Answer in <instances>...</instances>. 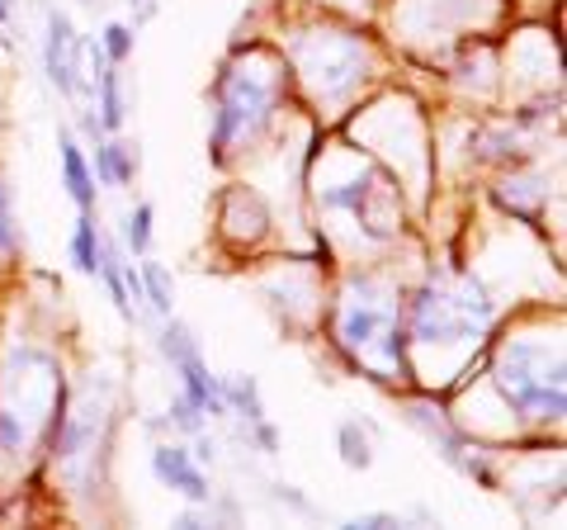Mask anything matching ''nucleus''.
Wrapping results in <instances>:
<instances>
[{
    "label": "nucleus",
    "instance_id": "obj_10",
    "mask_svg": "<svg viewBox=\"0 0 567 530\" xmlns=\"http://www.w3.org/2000/svg\"><path fill=\"white\" fill-rule=\"evenodd\" d=\"M95 171H100L104 185H128L133 171H137V152L128 143H104L95 152Z\"/></svg>",
    "mask_w": 567,
    "mask_h": 530
},
{
    "label": "nucleus",
    "instance_id": "obj_5",
    "mask_svg": "<svg viewBox=\"0 0 567 530\" xmlns=\"http://www.w3.org/2000/svg\"><path fill=\"white\" fill-rule=\"evenodd\" d=\"M360 77H364V48L354 39H327L322 48H317L312 81H317L322 95H346Z\"/></svg>",
    "mask_w": 567,
    "mask_h": 530
},
{
    "label": "nucleus",
    "instance_id": "obj_2",
    "mask_svg": "<svg viewBox=\"0 0 567 530\" xmlns=\"http://www.w3.org/2000/svg\"><path fill=\"white\" fill-rule=\"evenodd\" d=\"M492 323V304L477 289H425L412 308L416 342H468Z\"/></svg>",
    "mask_w": 567,
    "mask_h": 530
},
{
    "label": "nucleus",
    "instance_id": "obj_21",
    "mask_svg": "<svg viewBox=\"0 0 567 530\" xmlns=\"http://www.w3.org/2000/svg\"><path fill=\"white\" fill-rule=\"evenodd\" d=\"M350 526H369V530H379V526H398V517H354Z\"/></svg>",
    "mask_w": 567,
    "mask_h": 530
},
{
    "label": "nucleus",
    "instance_id": "obj_9",
    "mask_svg": "<svg viewBox=\"0 0 567 530\" xmlns=\"http://www.w3.org/2000/svg\"><path fill=\"white\" fill-rule=\"evenodd\" d=\"M62 175H66L71 200L81 204V214H91V204H95V181H91V171H85V156H81V147L71 143V137H62Z\"/></svg>",
    "mask_w": 567,
    "mask_h": 530
},
{
    "label": "nucleus",
    "instance_id": "obj_11",
    "mask_svg": "<svg viewBox=\"0 0 567 530\" xmlns=\"http://www.w3.org/2000/svg\"><path fill=\"white\" fill-rule=\"evenodd\" d=\"M218 388H223V408H237L246 421H260V417H265L260 388H256L251 375H237V379H227V384H218Z\"/></svg>",
    "mask_w": 567,
    "mask_h": 530
},
{
    "label": "nucleus",
    "instance_id": "obj_16",
    "mask_svg": "<svg viewBox=\"0 0 567 530\" xmlns=\"http://www.w3.org/2000/svg\"><path fill=\"white\" fill-rule=\"evenodd\" d=\"M123 242H128L137 256L147 252V242H152V204H137L133 214L123 218Z\"/></svg>",
    "mask_w": 567,
    "mask_h": 530
},
{
    "label": "nucleus",
    "instance_id": "obj_1",
    "mask_svg": "<svg viewBox=\"0 0 567 530\" xmlns=\"http://www.w3.org/2000/svg\"><path fill=\"white\" fill-rule=\"evenodd\" d=\"M496 384H502V398L511 402V412L525 421H558L563 417V356H548L539 346L516 342L496 365Z\"/></svg>",
    "mask_w": 567,
    "mask_h": 530
},
{
    "label": "nucleus",
    "instance_id": "obj_8",
    "mask_svg": "<svg viewBox=\"0 0 567 530\" xmlns=\"http://www.w3.org/2000/svg\"><path fill=\"white\" fill-rule=\"evenodd\" d=\"M152 469H156V479H162L166 488H175L181 498L208 502V479L199 473V465H194V455L185 446H156L152 450Z\"/></svg>",
    "mask_w": 567,
    "mask_h": 530
},
{
    "label": "nucleus",
    "instance_id": "obj_20",
    "mask_svg": "<svg viewBox=\"0 0 567 530\" xmlns=\"http://www.w3.org/2000/svg\"><path fill=\"white\" fill-rule=\"evenodd\" d=\"M14 242V223H10V194H6V185H0V252Z\"/></svg>",
    "mask_w": 567,
    "mask_h": 530
},
{
    "label": "nucleus",
    "instance_id": "obj_15",
    "mask_svg": "<svg viewBox=\"0 0 567 530\" xmlns=\"http://www.w3.org/2000/svg\"><path fill=\"white\" fill-rule=\"evenodd\" d=\"M100 123H104V129H118V123H123V95H118V72H114V67H104V72H100Z\"/></svg>",
    "mask_w": 567,
    "mask_h": 530
},
{
    "label": "nucleus",
    "instance_id": "obj_18",
    "mask_svg": "<svg viewBox=\"0 0 567 530\" xmlns=\"http://www.w3.org/2000/svg\"><path fill=\"white\" fill-rule=\"evenodd\" d=\"M100 48H104V58H110L114 67L128 62L133 58V29L128 24H110V29H104V43Z\"/></svg>",
    "mask_w": 567,
    "mask_h": 530
},
{
    "label": "nucleus",
    "instance_id": "obj_7",
    "mask_svg": "<svg viewBox=\"0 0 567 530\" xmlns=\"http://www.w3.org/2000/svg\"><path fill=\"white\" fill-rule=\"evenodd\" d=\"M388 323H393V304H383V298H369V294L354 289L346 298V308H341V346L360 350V346L374 342Z\"/></svg>",
    "mask_w": 567,
    "mask_h": 530
},
{
    "label": "nucleus",
    "instance_id": "obj_3",
    "mask_svg": "<svg viewBox=\"0 0 567 530\" xmlns=\"http://www.w3.org/2000/svg\"><path fill=\"white\" fill-rule=\"evenodd\" d=\"M275 104V85L256 81L251 72H227L218 81V129H213V147L218 156L233 147V137H251L260 129V119Z\"/></svg>",
    "mask_w": 567,
    "mask_h": 530
},
{
    "label": "nucleus",
    "instance_id": "obj_6",
    "mask_svg": "<svg viewBox=\"0 0 567 530\" xmlns=\"http://www.w3.org/2000/svg\"><path fill=\"white\" fill-rule=\"evenodd\" d=\"M48 77L62 95H71L81 85V39L66 14H52L48 20Z\"/></svg>",
    "mask_w": 567,
    "mask_h": 530
},
{
    "label": "nucleus",
    "instance_id": "obj_19",
    "mask_svg": "<svg viewBox=\"0 0 567 530\" xmlns=\"http://www.w3.org/2000/svg\"><path fill=\"white\" fill-rule=\"evenodd\" d=\"M171 421H175V427H185V431H199V427H204V412L181 394V398L171 402Z\"/></svg>",
    "mask_w": 567,
    "mask_h": 530
},
{
    "label": "nucleus",
    "instance_id": "obj_17",
    "mask_svg": "<svg viewBox=\"0 0 567 530\" xmlns=\"http://www.w3.org/2000/svg\"><path fill=\"white\" fill-rule=\"evenodd\" d=\"M100 275H104V285H110V294H114V308H118L123 317H133L128 285H123V271H118V261H114L110 252H100Z\"/></svg>",
    "mask_w": 567,
    "mask_h": 530
},
{
    "label": "nucleus",
    "instance_id": "obj_12",
    "mask_svg": "<svg viewBox=\"0 0 567 530\" xmlns=\"http://www.w3.org/2000/svg\"><path fill=\"white\" fill-rule=\"evenodd\" d=\"M71 261H76V271H85V275L100 271V233H95L91 214H81L76 233H71Z\"/></svg>",
    "mask_w": 567,
    "mask_h": 530
},
{
    "label": "nucleus",
    "instance_id": "obj_14",
    "mask_svg": "<svg viewBox=\"0 0 567 530\" xmlns=\"http://www.w3.org/2000/svg\"><path fill=\"white\" fill-rule=\"evenodd\" d=\"M142 294H147V304L156 308V313H171V275L162 271V265H156V261H147V265H142Z\"/></svg>",
    "mask_w": 567,
    "mask_h": 530
},
{
    "label": "nucleus",
    "instance_id": "obj_13",
    "mask_svg": "<svg viewBox=\"0 0 567 530\" xmlns=\"http://www.w3.org/2000/svg\"><path fill=\"white\" fill-rule=\"evenodd\" d=\"M336 446H341V459L350 469H369V465H374V450H369V436L360 431V421H341Z\"/></svg>",
    "mask_w": 567,
    "mask_h": 530
},
{
    "label": "nucleus",
    "instance_id": "obj_4",
    "mask_svg": "<svg viewBox=\"0 0 567 530\" xmlns=\"http://www.w3.org/2000/svg\"><path fill=\"white\" fill-rule=\"evenodd\" d=\"M162 356L181 369V379H185V398L194 402L199 412H227L223 408V388L213 384V375H208V365H204V356H199V342L189 337V327L185 323H171L166 332H162Z\"/></svg>",
    "mask_w": 567,
    "mask_h": 530
},
{
    "label": "nucleus",
    "instance_id": "obj_22",
    "mask_svg": "<svg viewBox=\"0 0 567 530\" xmlns=\"http://www.w3.org/2000/svg\"><path fill=\"white\" fill-rule=\"evenodd\" d=\"M0 20H6V0H0Z\"/></svg>",
    "mask_w": 567,
    "mask_h": 530
}]
</instances>
